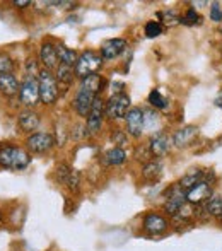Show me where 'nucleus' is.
<instances>
[{
	"label": "nucleus",
	"mask_w": 222,
	"mask_h": 251,
	"mask_svg": "<svg viewBox=\"0 0 222 251\" xmlns=\"http://www.w3.org/2000/svg\"><path fill=\"white\" fill-rule=\"evenodd\" d=\"M31 159H33L31 154L23 147L10 146V144L0 146V168L21 171L31 164Z\"/></svg>",
	"instance_id": "1"
},
{
	"label": "nucleus",
	"mask_w": 222,
	"mask_h": 251,
	"mask_svg": "<svg viewBox=\"0 0 222 251\" xmlns=\"http://www.w3.org/2000/svg\"><path fill=\"white\" fill-rule=\"evenodd\" d=\"M38 87H40V101L47 106H51L58 101L60 87L56 82L55 72L47 69H41L38 74Z\"/></svg>",
	"instance_id": "2"
},
{
	"label": "nucleus",
	"mask_w": 222,
	"mask_h": 251,
	"mask_svg": "<svg viewBox=\"0 0 222 251\" xmlns=\"http://www.w3.org/2000/svg\"><path fill=\"white\" fill-rule=\"evenodd\" d=\"M103 56L94 50H86L79 55L77 58V63L74 67L75 70V77H79L80 80L86 79V77H91L94 74H99L101 67H103Z\"/></svg>",
	"instance_id": "3"
},
{
	"label": "nucleus",
	"mask_w": 222,
	"mask_h": 251,
	"mask_svg": "<svg viewBox=\"0 0 222 251\" xmlns=\"http://www.w3.org/2000/svg\"><path fill=\"white\" fill-rule=\"evenodd\" d=\"M130 111V98L126 93L123 94H111L106 101H104V116L110 122H118V120H125L126 113Z\"/></svg>",
	"instance_id": "4"
},
{
	"label": "nucleus",
	"mask_w": 222,
	"mask_h": 251,
	"mask_svg": "<svg viewBox=\"0 0 222 251\" xmlns=\"http://www.w3.org/2000/svg\"><path fill=\"white\" fill-rule=\"evenodd\" d=\"M19 101L26 109H34V106L40 102V87H38V77H27L21 80L19 87Z\"/></svg>",
	"instance_id": "5"
},
{
	"label": "nucleus",
	"mask_w": 222,
	"mask_h": 251,
	"mask_svg": "<svg viewBox=\"0 0 222 251\" xmlns=\"http://www.w3.org/2000/svg\"><path fill=\"white\" fill-rule=\"evenodd\" d=\"M186 205V192L181 186L176 183V185L169 186L166 190V201H164V210L168 215L176 217V215L181 212V208Z\"/></svg>",
	"instance_id": "6"
},
{
	"label": "nucleus",
	"mask_w": 222,
	"mask_h": 251,
	"mask_svg": "<svg viewBox=\"0 0 222 251\" xmlns=\"http://www.w3.org/2000/svg\"><path fill=\"white\" fill-rule=\"evenodd\" d=\"M55 146V139L48 132H34L26 139V149L29 154H47Z\"/></svg>",
	"instance_id": "7"
},
{
	"label": "nucleus",
	"mask_w": 222,
	"mask_h": 251,
	"mask_svg": "<svg viewBox=\"0 0 222 251\" xmlns=\"http://www.w3.org/2000/svg\"><path fill=\"white\" fill-rule=\"evenodd\" d=\"M104 101L101 96H96V100L93 102V108H91L89 116L86 118V126H87V132L89 135H98L103 128V123H104Z\"/></svg>",
	"instance_id": "8"
},
{
	"label": "nucleus",
	"mask_w": 222,
	"mask_h": 251,
	"mask_svg": "<svg viewBox=\"0 0 222 251\" xmlns=\"http://www.w3.org/2000/svg\"><path fill=\"white\" fill-rule=\"evenodd\" d=\"M125 125H126V133H128L132 139H140V135L144 133L146 128V116H144L142 108H130V111L125 116Z\"/></svg>",
	"instance_id": "9"
},
{
	"label": "nucleus",
	"mask_w": 222,
	"mask_h": 251,
	"mask_svg": "<svg viewBox=\"0 0 222 251\" xmlns=\"http://www.w3.org/2000/svg\"><path fill=\"white\" fill-rule=\"evenodd\" d=\"M38 60H40L41 69L55 72L60 65L58 53H56V45L51 43V41H43L40 47V51H38Z\"/></svg>",
	"instance_id": "10"
},
{
	"label": "nucleus",
	"mask_w": 222,
	"mask_h": 251,
	"mask_svg": "<svg viewBox=\"0 0 222 251\" xmlns=\"http://www.w3.org/2000/svg\"><path fill=\"white\" fill-rule=\"evenodd\" d=\"M212 199V183L210 181H200L193 186L192 190L186 192V203L188 205H202L207 203Z\"/></svg>",
	"instance_id": "11"
},
{
	"label": "nucleus",
	"mask_w": 222,
	"mask_h": 251,
	"mask_svg": "<svg viewBox=\"0 0 222 251\" xmlns=\"http://www.w3.org/2000/svg\"><path fill=\"white\" fill-rule=\"evenodd\" d=\"M171 144H173V139L168 135V133L157 132L149 139L147 147H149L152 157H163V155H166L169 149H171Z\"/></svg>",
	"instance_id": "12"
},
{
	"label": "nucleus",
	"mask_w": 222,
	"mask_h": 251,
	"mask_svg": "<svg viewBox=\"0 0 222 251\" xmlns=\"http://www.w3.org/2000/svg\"><path fill=\"white\" fill-rule=\"evenodd\" d=\"M168 226H169V222L161 214H156V212H149V214H146V217H144V221H142L144 231H146L147 234H152V236L166 232Z\"/></svg>",
	"instance_id": "13"
},
{
	"label": "nucleus",
	"mask_w": 222,
	"mask_h": 251,
	"mask_svg": "<svg viewBox=\"0 0 222 251\" xmlns=\"http://www.w3.org/2000/svg\"><path fill=\"white\" fill-rule=\"evenodd\" d=\"M128 43L123 38H111V40L104 41L99 48V55L103 56V60H115L118 58L122 53L126 51Z\"/></svg>",
	"instance_id": "14"
},
{
	"label": "nucleus",
	"mask_w": 222,
	"mask_h": 251,
	"mask_svg": "<svg viewBox=\"0 0 222 251\" xmlns=\"http://www.w3.org/2000/svg\"><path fill=\"white\" fill-rule=\"evenodd\" d=\"M198 133H200V130H198V126H195V125L181 126V128L176 130L174 135L171 137V139H173V146L179 147V149L190 147L193 142H195V139L198 137Z\"/></svg>",
	"instance_id": "15"
},
{
	"label": "nucleus",
	"mask_w": 222,
	"mask_h": 251,
	"mask_svg": "<svg viewBox=\"0 0 222 251\" xmlns=\"http://www.w3.org/2000/svg\"><path fill=\"white\" fill-rule=\"evenodd\" d=\"M94 100H96V94L89 93V91H84V89H77L72 104H74L75 113L80 116V118H87V116H89Z\"/></svg>",
	"instance_id": "16"
},
{
	"label": "nucleus",
	"mask_w": 222,
	"mask_h": 251,
	"mask_svg": "<svg viewBox=\"0 0 222 251\" xmlns=\"http://www.w3.org/2000/svg\"><path fill=\"white\" fill-rule=\"evenodd\" d=\"M41 123L40 113H36L34 109H23L17 115V126L21 128V132L24 133H34V130H38Z\"/></svg>",
	"instance_id": "17"
},
{
	"label": "nucleus",
	"mask_w": 222,
	"mask_h": 251,
	"mask_svg": "<svg viewBox=\"0 0 222 251\" xmlns=\"http://www.w3.org/2000/svg\"><path fill=\"white\" fill-rule=\"evenodd\" d=\"M21 80L16 77V74H3L0 75V94L5 98H12L19 94Z\"/></svg>",
	"instance_id": "18"
},
{
	"label": "nucleus",
	"mask_w": 222,
	"mask_h": 251,
	"mask_svg": "<svg viewBox=\"0 0 222 251\" xmlns=\"http://www.w3.org/2000/svg\"><path fill=\"white\" fill-rule=\"evenodd\" d=\"M79 89L89 91V93L96 94V96H101V93L106 89V79L101 74H94V75L86 77V79L80 80Z\"/></svg>",
	"instance_id": "19"
},
{
	"label": "nucleus",
	"mask_w": 222,
	"mask_h": 251,
	"mask_svg": "<svg viewBox=\"0 0 222 251\" xmlns=\"http://www.w3.org/2000/svg\"><path fill=\"white\" fill-rule=\"evenodd\" d=\"M55 77L58 87H63V91H67L75 79V70H74V67L69 65H58V69L55 70Z\"/></svg>",
	"instance_id": "20"
},
{
	"label": "nucleus",
	"mask_w": 222,
	"mask_h": 251,
	"mask_svg": "<svg viewBox=\"0 0 222 251\" xmlns=\"http://www.w3.org/2000/svg\"><path fill=\"white\" fill-rule=\"evenodd\" d=\"M56 53H58V60L60 65H69V67H75L77 58H79V53L72 48L65 47V45L58 43L56 45Z\"/></svg>",
	"instance_id": "21"
},
{
	"label": "nucleus",
	"mask_w": 222,
	"mask_h": 251,
	"mask_svg": "<svg viewBox=\"0 0 222 251\" xmlns=\"http://www.w3.org/2000/svg\"><path fill=\"white\" fill-rule=\"evenodd\" d=\"M163 175V164L159 161H149L142 168V178L147 181H157Z\"/></svg>",
	"instance_id": "22"
},
{
	"label": "nucleus",
	"mask_w": 222,
	"mask_h": 251,
	"mask_svg": "<svg viewBox=\"0 0 222 251\" xmlns=\"http://www.w3.org/2000/svg\"><path fill=\"white\" fill-rule=\"evenodd\" d=\"M103 157L108 166H122L126 161V152L122 147H113V149L104 152Z\"/></svg>",
	"instance_id": "23"
},
{
	"label": "nucleus",
	"mask_w": 222,
	"mask_h": 251,
	"mask_svg": "<svg viewBox=\"0 0 222 251\" xmlns=\"http://www.w3.org/2000/svg\"><path fill=\"white\" fill-rule=\"evenodd\" d=\"M203 171H200V169H193V171H190L188 175H185L181 178V181L178 183L179 186H181L185 192H188V190H192L193 186L197 185V183L203 181Z\"/></svg>",
	"instance_id": "24"
},
{
	"label": "nucleus",
	"mask_w": 222,
	"mask_h": 251,
	"mask_svg": "<svg viewBox=\"0 0 222 251\" xmlns=\"http://www.w3.org/2000/svg\"><path fill=\"white\" fill-rule=\"evenodd\" d=\"M147 102H149L152 108H156V109H166L168 108V100L166 98L161 94V91L159 89H152L149 93V96H147Z\"/></svg>",
	"instance_id": "25"
},
{
	"label": "nucleus",
	"mask_w": 222,
	"mask_h": 251,
	"mask_svg": "<svg viewBox=\"0 0 222 251\" xmlns=\"http://www.w3.org/2000/svg\"><path fill=\"white\" fill-rule=\"evenodd\" d=\"M205 212L209 217H222V197H212L207 201Z\"/></svg>",
	"instance_id": "26"
},
{
	"label": "nucleus",
	"mask_w": 222,
	"mask_h": 251,
	"mask_svg": "<svg viewBox=\"0 0 222 251\" xmlns=\"http://www.w3.org/2000/svg\"><path fill=\"white\" fill-rule=\"evenodd\" d=\"M200 23H202V17L195 9H188L183 16H179V24L183 26H197Z\"/></svg>",
	"instance_id": "27"
},
{
	"label": "nucleus",
	"mask_w": 222,
	"mask_h": 251,
	"mask_svg": "<svg viewBox=\"0 0 222 251\" xmlns=\"http://www.w3.org/2000/svg\"><path fill=\"white\" fill-rule=\"evenodd\" d=\"M163 31H164V26L159 23V21H149V23H146V26H144V33H146L147 38L161 36Z\"/></svg>",
	"instance_id": "28"
},
{
	"label": "nucleus",
	"mask_w": 222,
	"mask_h": 251,
	"mask_svg": "<svg viewBox=\"0 0 222 251\" xmlns=\"http://www.w3.org/2000/svg\"><path fill=\"white\" fill-rule=\"evenodd\" d=\"M14 72V60L7 51H0V75Z\"/></svg>",
	"instance_id": "29"
},
{
	"label": "nucleus",
	"mask_w": 222,
	"mask_h": 251,
	"mask_svg": "<svg viewBox=\"0 0 222 251\" xmlns=\"http://www.w3.org/2000/svg\"><path fill=\"white\" fill-rule=\"evenodd\" d=\"M41 67H40V60L36 58H27L26 62H24V75L27 77H38V74H40Z\"/></svg>",
	"instance_id": "30"
},
{
	"label": "nucleus",
	"mask_w": 222,
	"mask_h": 251,
	"mask_svg": "<svg viewBox=\"0 0 222 251\" xmlns=\"http://www.w3.org/2000/svg\"><path fill=\"white\" fill-rule=\"evenodd\" d=\"M157 17H159V19L164 23V26H168V27L174 26V24H179V16L174 12V10H166V12H159V14H157Z\"/></svg>",
	"instance_id": "31"
},
{
	"label": "nucleus",
	"mask_w": 222,
	"mask_h": 251,
	"mask_svg": "<svg viewBox=\"0 0 222 251\" xmlns=\"http://www.w3.org/2000/svg\"><path fill=\"white\" fill-rule=\"evenodd\" d=\"M126 132H123V130H113V133H111V142L115 144V147H122L123 149V146L126 144Z\"/></svg>",
	"instance_id": "32"
},
{
	"label": "nucleus",
	"mask_w": 222,
	"mask_h": 251,
	"mask_svg": "<svg viewBox=\"0 0 222 251\" xmlns=\"http://www.w3.org/2000/svg\"><path fill=\"white\" fill-rule=\"evenodd\" d=\"M65 185L69 186V190H72V192H77V190H79V185H80V176H79V173L74 171V169H72V173H70L69 178H67Z\"/></svg>",
	"instance_id": "33"
},
{
	"label": "nucleus",
	"mask_w": 222,
	"mask_h": 251,
	"mask_svg": "<svg viewBox=\"0 0 222 251\" xmlns=\"http://www.w3.org/2000/svg\"><path fill=\"white\" fill-rule=\"evenodd\" d=\"M210 19L214 23H222V9L219 3H212V7H210Z\"/></svg>",
	"instance_id": "34"
},
{
	"label": "nucleus",
	"mask_w": 222,
	"mask_h": 251,
	"mask_svg": "<svg viewBox=\"0 0 222 251\" xmlns=\"http://www.w3.org/2000/svg\"><path fill=\"white\" fill-rule=\"evenodd\" d=\"M125 82H113L111 84V91H113V94H123L125 93Z\"/></svg>",
	"instance_id": "35"
},
{
	"label": "nucleus",
	"mask_w": 222,
	"mask_h": 251,
	"mask_svg": "<svg viewBox=\"0 0 222 251\" xmlns=\"http://www.w3.org/2000/svg\"><path fill=\"white\" fill-rule=\"evenodd\" d=\"M12 5L17 7V9H26V7L33 5V2H29V0H14Z\"/></svg>",
	"instance_id": "36"
},
{
	"label": "nucleus",
	"mask_w": 222,
	"mask_h": 251,
	"mask_svg": "<svg viewBox=\"0 0 222 251\" xmlns=\"http://www.w3.org/2000/svg\"><path fill=\"white\" fill-rule=\"evenodd\" d=\"M216 104L219 106V108L222 109V91H221V93H219V96L216 98Z\"/></svg>",
	"instance_id": "37"
},
{
	"label": "nucleus",
	"mask_w": 222,
	"mask_h": 251,
	"mask_svg": "<svg viewBox=\"0 0 222 251\" xmlns=\"http://www.w3.org/2000/svg\"><path fill=\"white\" fill-rule=\"evenodd\" d=\"M3 222V215H2V212H0V224Z\"/></svg>",
	"instance_id": "38"
},
{
	"label": "nucleus",
	"mask_w": 222,
	"mask_h": 251,
	"mask_svg": "<svg viewBox=\"0 0 222 251\" xmlns=\"http://www.w3.org/2000/svg\"><path fill=\"white\" fill-rule=\"evenodd\" d=\"M221 221H222V217H221Z\"/></svg>",
	"instance_id": "39"
}]
</instances>
